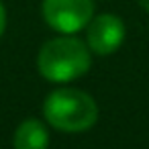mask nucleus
I'll use <instances>...</instances> for the list:
<instances>
[{"mask_svg": "<svg viewBox=\"0 0 149 149\" xmlns=\"http://www.w3.org/2000/svg\"><path fill=\"white\" fill-rule=\"evenodd\" d=\"M43 114L51 127L65 133H82L96 125L98 104L78 88H57L43 102Z\"/></svg>", "mask_w": 149, "mask_h": 149, "instance_id": "nucleus-1", "label": "nucleus"}, {"mask_svg": "<svg viewBox=\"0 0 149 149\" xmlns=\"http://www.w3.org/2000/svg\"><path fill=\"white\" fill-rule=\"evenodd\" d=\"M37 65L45 80L63 84L84 76L92 65V57L80 39L63 35L47 41L41 47Z\"/></svg>", "mask_w": 149, "mask_h": 149, "instance_id": "nucleus-2", "label": "nucleus"}, {"mask_svg": "<svg viewBox=\"0 0 149 149\" xmlns=\"http://www.w3.org/2000/svg\"><path fill=\"white\" fill-rule=\"evenodd\" d=\"M92 17V0H43V19L57 33L74 35L88 27Z\"/></svg>", "mask_w": 149, "mask_h": 149, "instance_id": "nucleus-3", "label": "nucleus"}, {"mask_svg": "<svg viewBox=\"0 0 149 149\" xmlns=\"http://www.w3.org/2000/svg\"><path fill=\"white\" fill-rule=\"evenodd\" d=\"M88 45L98 55L114 53L125 41V25L116 15H98L88 23Z\"/></svg>", "mask_w": 149, "mask_h": 149, "instance_id": "nucleus-4", "label": "nucleus"}, {"mask_svg": "<svg viewBox=\"0 0 149 149\" xmlns=\"http://www.w3.org/2000/svg\"><path fill=\"white\" fill-rule=\"evenodd\" d=\"M13 145H15V149H47L49 147V133L41 120L27 118L15 131Z\"/></svg>", "mask_w": 149, "mask_h": 149, "instance_id": "nucleus-5", "label": "nucleus"}, {"mask_svg": "<svg viewBox=\"0 0 149 149\" xmlns=\"http://www.w3.org/2000/svg\"><path fill=\"white\" fill-rule=\"evenodd\" d=\"M4 29H6V10H4L2 2H0V37H2Z\"/></svg>", "mask_w": 149, "mask_h": 149, "instance_id": "nucleus-6", "label": "nucleus"}, {"mask_svg": "<svg viewBox=\"0 0 149 149\" xmlns=\"http://www.w3.org/2000/svg\"><path fill=\"white\" fill-rule=\"evenodd\" d=\"M137 2L141 4V8H143V10H147V13H149V0H137Z\"/></svg>", "mask_w": 149, "mask_h": 149, "instance_id": "nucleus-7", "label": "nucleus"}]
</instances>
